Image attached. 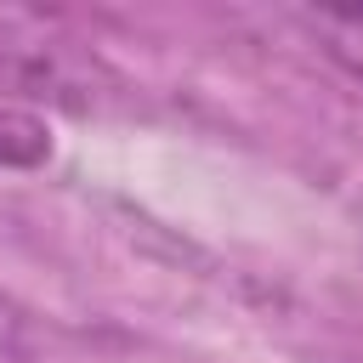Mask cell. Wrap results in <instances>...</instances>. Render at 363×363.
I'll return each mask as SVG.
<instances>
[{"mask_svg":"<svg viewBox=\"0 0 363 363\" xmlns=\"http://www.w3.org/2000/svg\"><path fill=\"white\" fill-rule=\"evenodd\" d=\"M45 159H51L45 119L0 102V170H28V164H45Z\"/></svg>","mask_w":363,"mask_h":363,"instance_id":"cell-2","label":"cell"},{"mask_svg":"<svg viewBox=\"0 0 363 363\" xmlns=\"http://www.w3.org/2000/svg\"><path fill=\"white\" fill-rule=\"evenodd\" d=\"M28 352H34V323H28V312L0 295V363H28Z\"/></svg>","mask_w":363,"mask_h":363,"instance_id":"cell-4","label":"cell"},{"mask_svg":"<svg viewBox=\"0 0 363 363\" xmlns=\"http://www.w3.org/2000/svg\"><path fill=\"white\" fill-rule=\"evenodd\" d=\"M119 91L108 57L62 17V11H34V6H0V102L34 113L68 108L91 113Z\"/></svg>","mask_w":363,"mask_h":363,"instance_id":"cell-1","label":"cell"},{"mask_svg":"<svg viewBox=\"0 0 363 363\" xmlns=\"http://www.w3.org/2000/svg\"><path fill=\"white\" fill-rule=\"evenodd\" d=\"M306 28L329 62H340L352 79H363V11H312Z\"/></svg>","mask_w":363,"mask_h":363,"instance_id":"cell-3","label":"cell"}]
</instances>
